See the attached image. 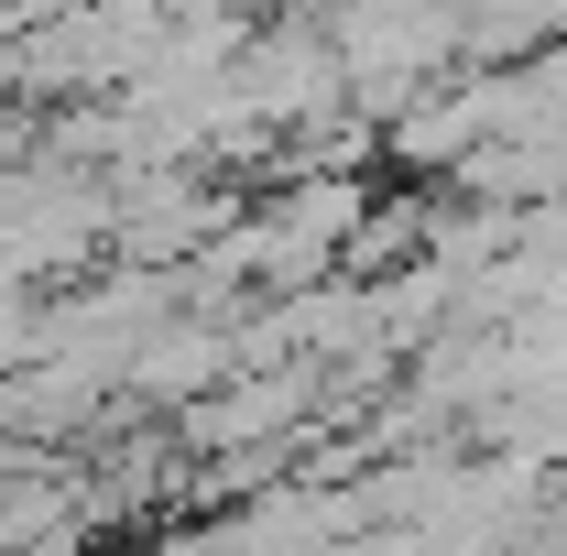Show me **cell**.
<instances>
[{
    "mask_svg": "<svg viewBox=\"0 0 567 556\" xmlns=\"http://www.w3.org/2000/svg\"><path fill=\"white\" fill-rule=\"evenodd\" d=\"M229 371H240V339H229L218 317H164V328L132 349V382H121V393H132V404H164V415H186V404L218 393Z\"/></svg>",
    "mask_w": 567,
    "mask_h": 556,
    "instance_id": "6da1fadb",
    "label": "cell"
}]
</instances>
